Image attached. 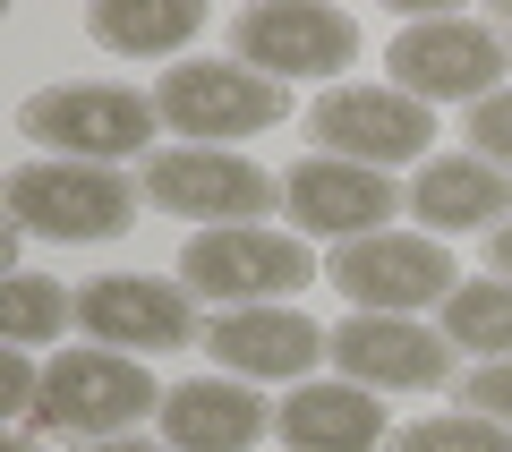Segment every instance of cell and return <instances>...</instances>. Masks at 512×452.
I'll return each instance as SVG.
<instances>
[{"mask_svg":"<svg viewBox=\"0 0 512 452\" xmlns=\"http://www.w3.org/2000/svg\"><path fill=\"white\" fill-rule=\"evenodd\" d=\"M154 128H163V111H154V94L137 86H111V77H77V86H43L18 103V137H35L43 154H60V163H137L154 145Z\"/></svg>","mask_w":512,"mask_h":452,"instance_id":"obj_1","label":"cell"},{"mask_svg":"<svg viewBox=\"0 0 512 452\" xmlns=\"http://www.w3.org/2000/svg\"><path fill=\"white\" fill-rule=\"evenodd\" d=\"M316 256L308 239L274 231V222H239V231H188L180 248V282L188 299H214L222 316L231 308H291V290L316 282Z\"/></svg>","mask_w":512,"mask_h":452,"instance_id":"obj_2","label":"cell"},{"mask_svg":"<svg viewBox=\"0 0 512 452\" xmlns=\"http://www.w3.org/2000/svg\"><path fill=\"white\" fill-rule=\"evenodd\" d=\"M146 410H163V384L146 376V359H128V350H60V359H43V410L26 435L111 444V435H137Z\"/></svg>","mask_w":512,"mask_h":452,"instance_id":"obj_3","label":"cell"},{"mask_svg":"<svg viewBox=\"0 0 512 452\" xmlns=\"http://www.w3.org/2000/svg\"><path fill=\"white\" fill-rule=\"evenodd\" d=\"M9 222L26 239H69V248H94V239H120L137 222V188L103 163H60V154H35V163L9 171Z\"/></svg>","mask_w":512,"mask_h":452,"instance_id":"obj_4","label":"cell"},{"mask_svg":"<svg viewBox=\"0 0 512 452\" xmlns=\"http://www.w3.org/2000/svg\"><path fill=\"white\" fill-rule=\"evenodd\" d=\"M325 282L350 299V316H427L461 290V273L427 231H376V239L333 248Z\"/></svg>","mask_w":512,"mask_h":452,"instance_id":"obj_5","label":"cell"},{"mask_svg":"<svg viewBox=\"0 0 512 452\" xmlns=\"http://www.w3.org/2000/svg\"><path fill=\"white\" fill-rule=\"evenodd\" d=\"M146 205L197 222V231H239V222H265L274 171L248 163L239 145H163L146 154Z\"/></svg>","mask_w":512,"mask_h":452,"instance_id":"obj_6","label":"cell"},{"mask_svg":"<svg viewBox=\"0 0 512 452\" xmlns=\"http://www.w3.org/2000/svg\"><path fill=\"white\" fill-rule=\"evenodd\" d=\"M154 111H163V128L188 137V145H231V137H265V128L291 111V86L239 69V60H180V69H163V86H154Z\"/></svg>","mask_w":512,"mask_h":452,"instance_id":"obj_7","label":"cell"},{"mask_svg":"<svg viewBox=\"0 0 512 452\" xmlns=\"http://www.w3.org/2000/svg\"><path fill=\"white\" fill-rule=\"evenodd\" d=\"M384 69H393V86L410 94V103H487L495 77L512 69L504 35L478 18H410L402 35L384 43Z\"/></svg>","mask_w":512,"mask_h":452,"instance_id":"obj_8","label":"cell"},{"mask_svg":"<svg viewBox=\"0 0 512 452\" xmlns=\"http://www.w3.org/2000/svg\"><path fill=\"white\" fill-rule=\"evenodd\" d=\"M308 137H316V154H342V163H367V171H402V163H427L436 111L410 103L402 86H325L308 103Z\"/></svg>","mask_w":512,"mask_h":452,"instance_id":"obj_9","label":"cell"},{"mask_svg":"<svg viewBox=\"0 0 512 452\" xmlns=\"http://www.w3.org/2000/svg\"><path fill=\"white\" fill-rule=\"evenodd\" d=\"M231 60L256 77H333L359 60V26L342 9H316V0H265V9H239L231 18Z\"/></svg>","mask_w":512,"mask_h":452,"instance_id":"obj_10","label":"cell"},{"mask_svg":"<svg viewBox=\"0 0 512 452\" xmlns=\"http://www.w3.org/2000/svg\"><path fill=\"white\" fill-rule=\"evenodd\" d=\"M77 325H86L94 350H188L197 342V299L188 282H163V273H94L77 290Z\"/></svg>","mask_w":512,"mask_h":452,"instance_id":"obj_11","label":"cell"},{"mask_svg":"<svg viewBox=\"0 0 512 452\" xmlns=\"http://www.w3.org/2000/svg\"><path fill=\"white\" fill-rule=\"evenodd\" d=\"M282 205H291V222H299L308 239H333V248H350V239L393 231V205H410V197L393 188V171L342 163V154H308V163L282 171Z\"/></svg>","mask_w":512,"mask_h":452,"instance_id":"obj_12","label":"cell"},{"mask_svg":"<svg viewBox=\"0 0 512 452\" xmlns=\"http://www.w3.org/2000/svg\"><path fill=\"white\" fill-rule=\"evenodd\" d=\"M333 367L367 393H436V384H453V342L427 333L419 316H342Z\"/></svg>","mask_w":512,"mask_h":452,"instance_id":"obj_13","label":"cell"},{"mask_svg":"<svg viewBox=\"0 0 512 452\" xmlns=\"http://www.w3.org/2000/svg\"><path fill=\"white\" fill-rule=\"evenodd\" d=\"M205 350L239 384H308V367L333 359V333H316L299 308H231L205 325Z\"/></svg>","mask_w":512,"mask_h":452,"instance_id":"obj_14","label":"cell"},{"mask_svg":"<svg viewBox=\"0 0 512 452\" xmlns=\"http://www.w3.org/2000/svg\"><path fill=\"white\" fill-rule=\"evenodd\" d=\"M163 444L171 452H256V435L274 427V410L256 401V384L239 376H188L163 393Z\"/></svg>","mask_w":512,"mask_h":452,"instance_id":"obj_15","label":"cell"},{"mask_svg":"<svg viewBox=\"0 0 512 452\" xmlns=\"http://www.w3.org/2000/svg\"><path fill=\"white\" fill-rule=\"evenodd\" d=\"M274 427H282L291 452H376V444H393V435H384V401L367 393V384H350V376L291 384V401L274 410Z\"/></svg>","mask_w":512,"mask_h":452,"instance_id":"obj_16","label":"cell"},{"mask_svg":"<svg viewBox=\"0 0 512 452\" xmlns=\"http://www.w3.org/2000/svg\"><path fill=\"white\" fill-rule=\"evenodd\" d=\"M410 214L427 231H504L512 222V180L478 154H427L410 180Z\"/></svg>","mask_w":512,"mask_h":452,"instance_id":"obj_17","label":"cell"},{"mask_svg":"<svg viewBox=\"0 0 512 452\" xmlns=\"http://www.w3.org/2000/svg\"><path fill=\"white\" fill-rule=\"evenodd\" d=\"M197 26H205L197 0H103V9H86V35L120 60H180L197 43Z\"/></svg>","mask_w":512,"mask_h":452,"instance_id":"obj_18","label":"cell"},{"mask_svg":"<svg viewBox=\"0 0 512 452\" xmlns=\"http://www.w3.org/2000/svg\"><path fill=\"white\" fill-rule=\"evenodd\" d=\"M436 316H444L436 333H444L453 350H470L478 367H487V359H512V282H504V273H487V282H461Z\"/></svg>","mask_w":512,"mask_h":452,"instance_id":"obj_19","label":"cell"},{"mask_svg":"<svg viewBox=\"0 0 512 452\" xmlns=\"http://www.w3.org/2000/svg\"><path fill=\"white\" fill-rule=\"evenodd\" d=\"M69 316H77V299L52 282V273H9V342H18V350L60 342Z\"/></svg>","mask_w":512,"mask_h":452,"instance_id":"obj_20","label":"cell"},{"mask_svg":"<svg viewBox=\"0 0 512 452\" xmlns=\"http://www.w3.org/2000/svg\"><path fill=\"white\" fill-rule=\"evenodd\" d=\"M393 452H512V427L504 418H478V410H444V418L402 427Z\"/></svg>","mask_w":512,"mask_h":452,"instance_id":"obj_21","label":"cell"},{"mask_svg":"<svg viewBox=\"0 0 512 452\" xmlns=\"http://www.w3.org/2000/svg\"><path fill=\"white\" fill-rule=\"evenodd\" d=\"M0 410H9V427H35V410H43V359L35 350H0Z\"/></svg>","mask_w":512,"mask_h":452,"instance_id":"obj_22","label":"cell"},{"mask_svg":"<svg viewBox=\"0 0 512 452\" xmlns=\"http://www.w3.org/2000/svg\"><path fill=\"white\" fill-rule=\"evenodd\" d=\"M470 154L495 171H512V86H495L487 103H470Z\"/></svg>","mask_w":512,"mask_h":452,"instance_id":"obj_23","label":"cell"},{"mask_svg":"<svg viewBox=\"0 0 512 452\" xmlns=\"http://www.w3.org/2000/svg\"><path fill=\"white\" fill-rule=\"evenodd\" d=\"M461 410H478V418H504V427H512V359L470 367V376H461Z\"/></svg>","mask_w":512,"mask_h":452,"instance_id":"obj_24","label":"cell"},{"mask_svg":"<svg viewBox=\"0 0 512 452\" xmlns=\"http://www.w3.org/2000/svg\"><path fill=\"white\" fill-rule=\"evenodd\" d=\"M487 265H495V273H504V282H512V222H504V231L487 239Z\"/></svg>","mask_w":512,"mask_h":452,"instance_id":"obj_25","label":"cell"},{"mask_svg":"<svg viewBox=\"0 0 512 452\" xmlns=\"http://www.w3.org/2000/svg\"><path fill=\"white\" fill-rule=\"evenodd\" d=\"M86 452H171V444H146V435H111V444H86Z\"/></svg>","mask_w":512,"mask_h":452,"instance_id":"obj_26","label":"cell"},{"mask_svg":"<svg viewBox=\"0 0 512 452\" xmlns=\"http://www.w3.org/2000/svg\"><path fill=\"white\" fill-rule=\"evenodd\" d=\"M9 452H43V435H26V427H18V435H9Z\"/></svg>","mask_w":512,"mask_h":452,"instance_id":"obj_27","label":"cell"},{"mask_svg":"<svg viewBox=\"0 0 512 452\" xmlns=\"http://www.w3.org/2000/svg\"><path fill=\"white\" fill-rule=\"evenodd\" d=\"M504 52H512V35H504Z\"/></svg>","mask_w":512,"mask_h":452,"instance_id":"obj_28","label":"cell"}]
</instances>
